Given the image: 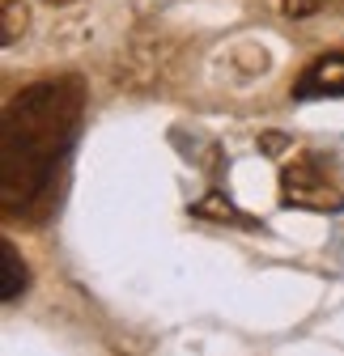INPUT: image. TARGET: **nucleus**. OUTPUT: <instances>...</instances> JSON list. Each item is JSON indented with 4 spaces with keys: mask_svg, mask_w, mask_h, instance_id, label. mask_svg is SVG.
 Wrapping results in <instances>:
<instances>
[{
    "mask_svg": "<svg viewBox=\"0 0 344 356\" xmlns=\"http://www.w3.org/2000/svg\"><path fill=\"white\" fill-rule=\"evenodd\" d=\"M81 119L77 81H42L13 98L5 115V178L0 204L5 216H38L52 204L56 165Z\"/></svg>",
    "mask_w": 344,
    "mask_h": 356,
    "instance_id": "obj_1",
    "label": "nucleus"
},
{
    "mask_svg": "<svg viewBox=\"0 0 344 356\" xmlns=\"http://www.w3.org/2000/svg\"><path fill=\"white\" fill-rule=\"evenodd\" d=\"M281 204L306 212L344 208V170L323 153H293L281 165Z\"/></svg>",
    "mask_w": 344,
    "mask_h": 356,
    "instance_id": "obj_2",
    "label": "nucleus"
},
{
    "mask_svg": "<svg viewBox=\"0 0 344 356\" xmlns=\"http://www.w3.org/2000/svg\"><path fill=\"white\" fill-rule=\"evenodd\" d=\"M297 98H344V51L319 56L293 89Z\"/></svg>",
    "mask_w": 344,
    "mask_h": 356,
    "instance_id": "obj_3",
    "label": "nucleus"
},
{
    "mask_svg": "<svg viewBox=\"0 0 344 356\" xmlns=\"http://www.w3.org/2000/svg\"><path fill=\"white\" fill-rule=\"evenodd\" d=\"M26 284H30L26 263H22V254H17V246L5 242V284H0V297H5V305H13V301L26 293Z\"/></svg>",
    "mask_w": 344,
    "mask_h": 356,
    "instance_id": "obj_4",
    "label": "nucleus"
},
{
    "mask_svg": "<svg viewBox=\"0 0 344 356\" xmlns=\"http://www.w3.org/2000/svg\"><path fill=\"white\" fill-rule=\"evenodd\" d=\"M26 22H30V13H26L22 0H5V47L17 42V34L26 30Z\"/></svg>",
    "mask_w": 344,
    "mask_h": 356,
    "instance_id": "obj_5",
    "label": "nucleus"
},
{
    "mask_svg": "<svg viewBox=\"0 0 344 356\" xmlns=\"http://www.w3.org/2000/svg\"><path fill=\"white\" fill-rule=\"evenodd\" d=\"M42 5H72V0H42Z\"/></svg>",
    "mask_w": 344,
    "mask_h": 356,
    "instance_id": "obj_6",
    "label": "nucleus"
}]
</instances>
